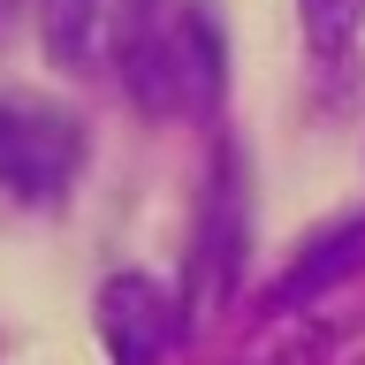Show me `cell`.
<instances>
[{
    "label": "cell",
    "mask_w": 365,
    "mask_h": 365,
    "mask_svg": "<svg viewBox=\"0 0 365 365\" xmlns=\"http://www.w3.org/2000/svg\"><path fill=\"white\" fill-rule=\"evenodd\" d=\"M350 267H365V221H350V228H335L327 244H312V259H297L282 282H274V312H297L304 297H319L327 282H342Z\"/></svg>",
    "instance_id": "cell-5"
},
{
    "label": "cell",
    "mask_w": 365,
    "mask_h": 365,
    "mask_svg": "<svg viewBox=\"0 0 365 365\" xmlns=\"http://www.w3.org/2000/svg\"><path fill=\"white\" fill-rule=\"evenodd\" d=\"M122 76H130V91L153 114H213V99L228 84V53H221L213 8L205 0H182L175 16H160L137 38V53L122 61Z\"/></svg>",
    "instance_id": "cell-1"
},
{
    "label": "cell",
    "mask_w": 365,
    "mask_h": 365,
    "mask_svg": "<svg viewBox=\"0 0 365 365\" xmlns=\"http://www.w3.org/2000/svg\"><path fill=\"white\" fill-rule=\"evenodd\" d=\"M160 23V0H46V53L68 76H114Z\"/></svg>",
    "instance_id": "cell-3"
},
{
    "label": "cell",
    "mask_w": 365,
    "mask_h": 365,
    "mask_svg": "<svg viewBox=\"0 0 365 365\" xmlns=\"http://www.w3.org/2000/svg\"><path fill=\"white\" fill-rule=\"evenodd\" d=\"M175 327H182V312L153 274H114L99 289V335H107L114 365H160L168 342H175Z\"/></svg>",
    "instance_id": "cell-4"
},
{
    "label": "cell",
    "mask_w": 365,
    "mask_h": 365,
    "mask_svg": "<svg viewBox=\"0 0 365 365\" xmlns=\"http://www.w3.org/2000/svg\"><path fill=\"white\" fill-rule=\"evenodd\" d=\"M236 259H244V182H236V153H221L213 205H205V267H213V289L236 282Z\"/></svg>",
    "instance_id": "cell-6"
},
{
    "label": "cell",
    "mask_w": 365,
    "mask_h": 365,
    "mask_svg": "<svg viewBox=\"0 0 365 365\" xmlns=\"http://www.w3.org/2000/svg\"><path fill=\"white\" fill-rule=\"evenodd\" d=\"M358 23H365V0H304V38H312V53H327V61L358 38Z\"/></svg>",
    "instance_id": "cell-7"
},
{
    "label": "cell",
    "mask_w": 365,
    "mask_h": 365,
    "mask_svg": "<svg viewBox=\"0 0 365 365\" xmlns=\"http://www.w3.org/2000/svg\"><path fill=\"white\" fill-rule=\"evenodd\" d=\"M84 175V122L46 99H0V190L23 205H53Z\"/></svg>",
    "instance_id": "cell-2"
}]
</instances>
